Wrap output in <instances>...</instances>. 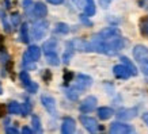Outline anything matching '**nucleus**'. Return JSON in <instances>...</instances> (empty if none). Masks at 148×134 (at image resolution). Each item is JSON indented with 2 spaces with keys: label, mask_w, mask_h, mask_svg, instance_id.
<instances>
[{
  "label": "nucleus",
  "mask_w": 148,
  "mask_h": 134,
  "mask_svg": "<svg viewBox=\"0 0 148 134\" xmlns=\"http://www.w3.org/2000/svg\"><path fill=\"white\" fill-rule=\"evenodd\" d=\"M33 111V103L30 99H26V102L22 104V110H21V115L27 116L29 114H32Z\"/></svg>",
  "instance_id": "5701e85b"
},
{
  "label": "nucleus",
  "mask_w": 148,
  "mask_h": 134,
  "mask_svg": "<svg viewBox=\"0 0 148 134\" xmlns=\"http://www.w3.org/2000/svg\"><path fill=\"white\" fill-rule=\"evenodd\" d=\"M19 79H21V81H22V84L25 88L32 83V79H30V76H29V73H27L26 69H23V71L19 73Z\"/></svg>",
  "instance_id": "a878e982"
},
{
  "label": "nucleus",
  "mask_w": 148,
  "mask_h": 134,
  "mask_svg": "<svg viewBox=\"0 0 148 134\" xmlns=\"http://www.w3.org/2000/svg\"><path fill=\"white\" fill-rule=\"evenodd\" d=\"M56 31L60 33V34H67L69 31V26H68L67 23H63V22H58L56 24Z\"/></svg>",
  "instance_id": "cd10ccee"
},
{
  "label": "nucleus",
  "mask_w": 148,
  "mask_h": 134,
  "mask_svg": "<svg viewBox=\"0 0 148 134\" xmlns=\"http://www.w3.org/2000/svg\"><path fill=\"white\" fill-rule=\"evenodd\" d=\"M116 35H121L120 30L116 29V27H106V29L101 30V31L97 34V37L102 38V39H108V38H112V37H116Z\"/></svg>",
  "instance_id": "9b49d317"
},
{
  "label": "nucleus",
  "mask_w": 148,
  "mask_h": 134,
  "mask_svg": "<svg viewBox=\"0 0 148 134\" xmlns=\"http://www.w3.org/2000/svg\"><path fill=\"white\" fill-rule=\"evenodd\" d=\"M72 79H73V73H72V72L67 71L64 73V81H65V84H68L69 81H72Z\"/></svg>",
  "instance_id": "72a5a7b5"
},
{
  "label": "nucleus",
  "mask_w": 148,
  "mask_h": 134,
  "mask_svg": "<svg viewBox=\"0 0 148 134\" xmlns=\"http://www.w3.org/2000/svg\"><path fill=\"white\" fill-rule=\"evenodd\" d=\"M22 65H23V69H26V71H29V69H36V61L30 57V54L27 53V52L23 54Z\"/></svg>",
  "instance_id": "4468645a"
},
{
  "label": "nucleus",
  "mask_w": 148,
  "mask_h": 134,
  "mask_svg": "<svg viewBox=\"0 0 148 134\" xmlns=\"http://www.w3.org/2000/svg\"><path fill=\"white\" fill-rule=\"evenodd\" d=\"M97 7H95V1L94 0H86V7H84V14L87 16H92L95 15Z\"/></svg>",
  "instance_id": "aec40b11"
},
{
  "label": "nucleus",
  "mask_w": 148,
  "mask_h": 134,
  "mask_svg": "<svg viewBox=\"0 0 148 134\" xmlns=\"http://www.w3.org/2000/svg\"><path fill=\"white\" fill-rule=\"evenodd\" d=\"M42 77H44V80H45L46 83H49L50 79H52V73H50V71H48V69H46L45 73L42 75Z\"/></svg>",
  "instance_id": "c9c22d12"
},
{
  "label": "nucleus",
  "mask_w": 148,
  "mask_h": 134,
  "mask_svg": "<svg viewBox=\"0 0 148 134\" xmlns=\"http://www.w3.org/2000/svg\"><path fill=\"white\" fill-rule=\"evenodd\" d=\"M75 50H76V48L73 46L72 41H71V42H68V44H67V50L64 52V56H63V61H64L65 64L69 63V60L72 58L73 53H75Z\"/></svg>",
  "instance_id": "f3484780"
},
{
  "label": "nucleus",
  "mask_w": 148,
  "mask_h": 134,
  "mask_svg": "<svg viewBox=\"0 0 148 134\" xmlns=\"http://www.w3.org/2000/svg\"><path fill=\"white\" fill-rule=\"evenodd\" d=\"M7 110H8V114H11V115H21L22 106H21L18 102L11 100V102L8 103V106H7Z\"/></svg>",
  "instance_id": "dca6fc26"
},
{
  "label": "nucleus",
  "mask_w": 148,
  "mask_h": 134,
  "mask_svg": "<svg viewBox=\"0 0 148 134\" xmlns=\"http://www.w3.org/2000/svg\"><path fill=\"white\" fill-rule=\"evenodd\" d=\"M113 73H114V76L117 79H122V80H126V79H129L132 76V72L130 69L126 65H116V67L113 68Z\"/></svg>",
  "instance_id": "423d86ee"
},
{
  "label": "nucleus",
  "mask_w": 148,
  "mask_h": 134,
  "mask_svg": "<svg viewBox=\"0 0 148 134\" xmlns=\"http://www.w3.org/2000/svg\"><path fill=\"white\" fill-rule=\"evenodd\" d=\"M0 20L3 23V27H4V31L5 33H11V26L12 24H10L7 22V15H5V11L3 8H0Z\"/></svg>",
  "instance_id": "b1692460"
},
{
  "label": "nucleus",
  "mask_w": 148,
  "mask_h": 134,
  "mask_svg": "<svg viewBox=\"0 0 148 134\" xmlns=\"http://www.w3.org/2000/svg\"><path fill=\"white\" fill-rule=\"evenodd\" d=\"M133 57H135L136 61L141 63L143 60L148 58V49L144 45H136L133 48Z\"/></svg>",
  "instance_id": "9d476101"
},
{
  "label": "nucleus",
  "mask_w": 148,
  "mask_h": 134,
  "mask_svg": "<svg viewBox=\"0 0 148 134\" xmlns=\"http://www.w3.org/2000/svg\"><path fill=\"white\" fill-rule=\"evenodd\" d=\"M33 14L36 15V18H45L46 14H48V8H46L45 3H42V1H37L34 3V7H33Z\"/></svg>",
  "instance_id": "f8f14e48"
},
{
  "label": "nucleus",
  "mask_w": 148,
  "mask_h": 134,
  "mask_svg": "<svg viewBox=\"0 0 148 134\" xmlns=\"http://www.w3.org/2000/svg\"><path fill=\"white\" fill-rule=\"evenodd\" d=\"M22 16L19 15L18 12H14L12 15H11V24H12V29L14 27H18L19 24H22Z\"/></svg>",
  "instance_id": "c85d7f7f"
},
{
  "label": "nucleus",
  "mask_w": 148,
  "mask_h": 134,
  "mask_svg": "<svg viewBox=\"0 0 148 134\" xmlns=\"http://www.w3.org/2000/svg\"><path fill=\"white\" fill-rule=\"evenodd\" d=\"M65 95H67V98H69L71 100H77L79 95H80V89L76 88L75 85H73V87H69V88L65 89Z\"/></svg>",
  "instance_id": "412c9836"
},
{
  "label": "nucleus",
  "mask_w": 148,
  "mask_h": 134,
  "mask_svg": "<svg viewBox=\"0 0 148 134\" xmlns=\"http://www.w3.org/2000/svg\"><path fill=\"white\" fill-rule=\"evenodd\" d=\"M80 123L83 125L87 131H90V133H95V131H98V130H103V127L98 125V122L95 118L92 116H87V115H82L80 116Z\"/></svg>",
  "instance_id": "f03ea898"
},
{
  "label": "nucleus",
  "mask_w": 148,
  "mask_h": 134,
  "mask_svg": "<svg viewBox=\"0 0 148 134\" xmlns=\"http://www.w3.org/2000/svg\"><path fill=\"white\" fill-rule=\"evenodd\" d=\"M120 121H129L137 115V108H121L116 114Z\"/></svg>",
  "instance_id": "0eeeda50"
},
{
  "label": "nucleus",
  "mask_w": 148,
  "mask_h": 134,
  "mask_svg": "<svg viewBox=\"0 0 148 134\" xmlns=\"http://www.w3.org/2000/svg\"><path fill=\"white\" fill-rule=\"evenodd\" d=\"M56 49H57V41H56V38H49V39L45 41L44 45H42V50H44L45 54L54 53Z\"/></svg>",
  "instance_id": "ddd939ff"
},
{
  "label": "nucleus",
  "mask_w": 148,
  "mask_h": 134,
  "mask_svg": "<svg viewBox=\"0 0 148 134\" xmlns=\"http://www.w3.org/2000/svg\"><path fill=\"white\" fill-rule=\"evenodd\" d=\"M27 53L30 54V57H32L34 61H38L41 57V49L37 45H30L29 49H27Z\"/></svg>",
  "instance_id": "6ab92c4d"
},
{
  "label": "nucleus",
  "mask_w": 148,
  "mask_h": 134,
  "mask_svg": "<svg viewBox=\"0 0 148 134\" xmlns=\"http://www.w3.org/2000/svg\"><path fill=\"white\" fill-rule=\"evenodd\" d=\"M3 94V89H1V83H0V95Z\"/></svg>",
  "instance_id": "79ce46f5"
},
{
  "label": "nucleus",
  "mask_w": 148,
  "mask_h": 134,
  "mask_svg": "<svg viewBox=\"0 0 148 134\" xmlns=\"http://www.w3.org/2000/svg\"><path fill=\"white\" fill-rule=\"evenodd\" d=\"M110 133L112 134H130L135 133V127L126 125L124 122H113L110 125Z\"/></svg>",
  "instance_id": "7ed1b4c3"
},
{
  "label": "nucleus",
  "mask_w": 148,
  "mask_h": 134,
  "mask_svg": "<svg viewBox=\"0 0 148 134\" xmlns=\"http://www.w3.org/2000/svg\"><path fill=\"white\" fill-rule=\"evenodd\" d=\"M1 116H3V107L0 106V118H1Z\"/></svg>",
  "instance_id": "a19ab883"
},
{
  "label": "nucleus",
  "mask_w": 148,
  "mask_h": 134,
  "mask_svg": "<svg viewBox=\"0 0 148 134\" xmlns=\"http://www.w3.org/2000/svg\"><path fill=\"white\" fill-rule=\"evenodd\" d=\"M97 103H98V100H97L95 96H87V98L80 103L79 110H80V112H84V114L86 112H91L97 108Z\"/></svg>",
  "instance_id": "39448f33"
},
{
  "label": "nucleus",
  "mask_w": 148,
  "mask_h": 134,
  "mask_svg": "<svg viewBox=\"0 0 148 134\" xmlns=\"http://www.w3.org/2000/svg\"><path fill=\"white\" fill-rule=\"evenodd\" d=\"M22 5H23V8H25V11H26V12H29V11H30V8H32V7H34V3H33L32 0H22Z\"/></svg>",
  "instance_id": "473e14b6"
},
{
  "label": "nucleus",
  "mask_w": 148,
  "mask_h": 134,
  "mask_svg": "<svg viewBox=\"0 0 148 134\" xmlns=\"http://www.w3.org/2000/svg\"><path fill=\"white\" fill-rule=\"evenodd\" d=\"M46 56V61L49 65H53V67H57L58 64H60V58H58L57 53L54 52V53H49V54H45Z\"/></svg>",
  "instance_id": "393cba45"
},
{
  "label": "nucleus",
  "mask_w": 148,
  "mask_h": 134,
  "mask_svg": "<svg viewBox=\"0 0 148 134\" xmlns=\"http://www.w3.org/2000/svg\"><path fill=\"white\" fill-rule=\"evenodd\" d=\"M75 130H76V122H75V119H72L69 116L64 118L63 123H61V133L71 134V133H75Z\"/></svg>",
  "instance_id": "1a4fd4ad"
},
{
  "label": "nucleus",
  "mask_w": 148,
  "mask_h": 134,
  "mask_svg": "<svg viewBox=\"0 0 148 134\" xmlns=\"http://www.w3.org/2000/svg\"><path fill=\"white\" fill-rule=\"evenodd\" d=\"M22 133L32 134V133H34V130H32V129H30V127H26V126H25V127H23V129H22Z\"/></svg>",
  "instance_id": "58836bf2"
},
{
  "label": "nucleus",
  "mask_w": 148,
  "mask_h": 134,
  "mask_svg": "<svg viewBox=\"0 0 148 134\" xmlns=\"http://www.w3.org/2000/svg\"><path fill=\"white\" fill-rule=\"evenodd\" d=\"M21 41L23 44L30 42V34H29V24L26 22L21 24Z\"/></svg>",
  "instance_id": "a211bd4d"
},
{
  "label": "nucleus",
  "mask_w": 148,
  "mask_h": 134,
  "mask_svg": "<svg viewBox=\"0 0 148 134\" xmlns=\"http://www.w3.org/2000/svg\"><path fill=\"white\" fill-rule=\"evenodd\" d=\"M113 114H114V111H113L110 107L98 108V116H99V119H102V121H108V119H110V118L113 116Z\"/></svg>",
  "instance_id": "2eb2a0df"
},
{
  "label": "nucleus",
  "mask_w": 148,
  "mask_h": 134,
  "mask_svg": "<svg viewBox=\"0 0 148 134\" xmlns=\"http://www.w3.org/2000/svg\"><path fill=\"white\" fill-rule=\"evenodd\" d=\"M48 22L46 20H40V22H36L33 24L32 27V35L34 39L40 41L46 35V33H48Z\"/></svg>",
  "instance_id": "f257e3e1"
},
{
  "label": "nucleus",
  "mask_w": 148,
  "mask_h": 134,
  "mask_svg": "<svg viewBox=\"0 0 148 134\" xmlns=\"http://www.w3.org/2000/svg\"><path fill=\"white\" fill-rule=\"evenodd\" d=\"M140 33H141V35L148 38V19H143L140 22Z\"/></svg>",
  "instance_id": "c756f323"
},
{
  "label": "nucleus",
  "mask_w": 148,
  "mask_h": 134,
  "mask_svg": "<svg viewBox=\"0 0 148 134\" xmlns=\"http://www.w3.org/2000/svg\"><path fill=\"white\" fill-rule=\"evenodd\" d=\"M26 91L29 92V94H36L37 91H38V84L34 83V81H32V83L26 87Z\"/></svg>",
  "instance_id": "7c9ffc66"
},
{
  "label": "nucleus",
  "mask_w": 148,
  "mask_h": 134,
  "mask_svg": "<svg viewBox=\"0 0 148 134\" xmlns=\"http://www.w3.org/2000/svg\"><path fill=\"white\" fill-rule=\"evenodd\" d=\"M143 121L145 122L148 125V112H145V114H143Z\"/></svg>",
  "instance_id": "ea45409f"
},
{
  "label": "nucleus",
  "mask_w": 148,
  "mask_h": 134,
  "mask_svg": "<svg viewBox=\"0 0 148 134\" xmlns=\"http://www.w3.org/2000/svg\"><path fill=\"white\" fill-rule=\"evenodd\" d=\"M121 63L124 64V65H126V67L130 69V72H132V76H137V73H139V72H137V68H136V65L130 61L129 58L125 57V56H122V57H121Z\"/></svg>",
  "instance_id": "4be33fe9"
},
{
  "label": "nucleus",
  "mask_w": 148,
  "mask_h": 134,
  "mask_svg": "<svg viewBox=\"0 0 148 134\" xmlns=\"http://www.w3.org/2000/svg\"><path fill=\"white\" fill-rule=\"evenodd\" d=\"M32 123L34 126V133H42V126H41V121H40V116L33 115L32 116Z\"/></svg>",
  "instance_id": "bb28decb"
},
{
  "label": "nucleus",
  "mask_w": 148,
  "mask_h": 134,
  "mask_svg": "<svg viewBox=\"0 0 148 134\" xmlns=\"http://www.w3.org/2000/svg\"><path fill=\"white\" fill-rule=\"evenodd\" d=\"M64 0H48V3H50V4H54V5H58L61 4Z\"/></svg>",
  "instance_id": "4c0bfd02"
},
{
  "label": "nucleus",
  "mask_w": 148,
  "mask_h": 134,
  "mask_svg": "<svg viewBox=\"0 0 148 134\" xmlns=\"http://www.w3.org/2000/svg\"><path fill=\"white\" fill-rule=\"evenodd\" d=\"M5 133L7 134H18L19 130L15 129V127H7V129H5Z\"/></svg>",
  "instance_id": "e433bc0d"
},
{
  "label": "nucleus",
  "mask_w": 148,
  "mask_h": 134,
  "mask_svg": "<svg viewBox=\"0 0 148 134\" xmlns=\"http://www.w3.org/2000/svg\"><path fill=\"white\" fill-rule=\"evenodd\" d=\"M73 3L76 4V7L84 10V7H86V0H73Z\"/></svg>",
  "instance_id": "f704fd0d"
},
{
  "label": "nucleus",
  "mask_w": 148,
  "mask_h": 134,
  "mask_svg": "<svg viewBox=\"0 0 148 134\" xmlns=\"http://www.w3.org/2000/svg\"><path fill=\"white\" fill-rule=\"evenodd\" d=\"M92 84V79L87 75H77L76 76V83H75V87L79 88L80 91H84L88 87H91Z\"/></svg>",
  "instance_id": "6e6552de"
},
{
  "label": "nucleus",
  "mask_w": 148,
  "mask_h": 134,
  "mask_svg": "<svg viewBox=\"0 0 148 134\" xmlns=\"http://www.w3.org/2000/svg\"><path fill=\"white\" fill-rule=\"evenodd\" d=\"M140 69L143 71V73L145 76H148V58H145V60H143L140 63Z\"/></svg>",
  "instance_id": "2f4dec72"
},
{
  "label": "nucleus",
  "mask_w": 148,
  "mask_h": 134,
  "mask_svg": "<svg viewBox=\"0 0 148 134\" xmlns=\"http://www.w3.org/2000/svg\"><path fill=\"white\" fill-rule=\"evenodd\" d=\"M41 102H42V106L45 107V110L50 115H56V100H54L53 96L44 94L41 96Z\"/></svg>",
  "instance_id": "20e7f679"
}]
</instances>
